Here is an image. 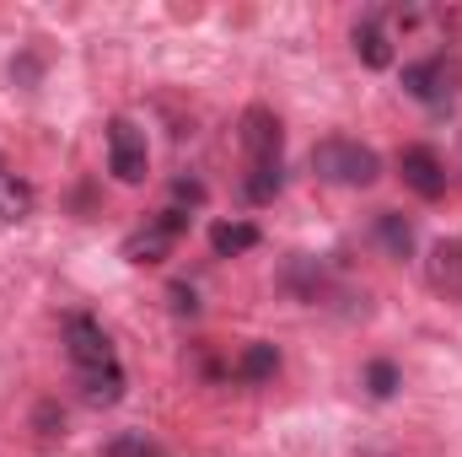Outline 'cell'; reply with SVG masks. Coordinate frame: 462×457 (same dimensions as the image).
Listing matches in <instances>:
<instances>
[{"label":"cell","instance_id":"1","mask_svg":"<svg viewBox=\"0 0 462 457\" xmlns=\"http://www.w3.org/2000/svg\"><path fill=\"white\" fill-rule=\"evenodd\" d=\"M65 360H70V377H76V387L92 409H114L124 398L129 377H124V360H118L114 340L97 318H87V312L65 318Z\"/></svg>","mask_w":462,"mask_h":457},{"label":"cell","instance_id":"2","mask_svg":"<svg viewBox=\"0 0 462 457\" xmlns=\"http://www.w3.org/2000/svg\"><path fill=\"white\" fill-rule=\"evenodd\" d=\"M312 173L334 189H371L382 178V156L365 145V140H349V135H323L312 145Z\"/></svg>","mask_w":462,"mask_h":457},{"label":"cell","instance_id":"3","mask_svg":"<svg viewBox=\"0 0 462 457\" xmlns=\"http://www.w3.org/2000/svg\"><path fill=\"white\" fill-rule=\"evenodd\" d=\"M103 145H108V173H114L118 183H145V173H151V140H145V129L134 124V118H108V129H103Z\"/></svg>","mask_w":462,"mask_h":457},{"label":"cell","instance_id":"4","mask_svg":"<svg viewBox=\"0 0 462 457\" xmlns=\"http://www.w3.org/2000/svg\"><path fill=\"white\" fill-rule=\"evenodd\" d=\"M189 231V210H178V205H167V210H156V216H145V227L129 231L124 237V258L129 264H162V258H172V247H178V237Z\"/></svg>","mask_w":462,"mask_h":457},{"label":"cell","instance_id":"5","mask_svg":"<svg viewBox=\"0 0 462 457\" xmlns=\"http://www.w3.org/2000/svg\"><path fill=\"white\" fill-rule=\"evenodd\" d=\"M236 145H242L247 167L285 162V156H280V151H285V124L269 114L263 103H253V108H242V118H236Z\"/></svg>","mask_w":462,"mask_h":457},{"label":"cell","instance_id":"6","mask_svg":"<svg viewBox=\"0 0 462 457\" xmlns=\"http://www.w3.org/2000/svg\"><path fill=\"white\" fill-rule=\"evenodd\" d=\"M398 178H403V189H409L414 200H425V205L447 200V183H452L447 162H441L430 145H403V151H398Z\"/></svg>","mask_w":462,"mask_h":457},{"label":"cell","instance_id":"7","mask_svg":"<svg viewBox=\"0 0 462 457\" xmlns=\"http://www.w3.org/2000/svg\"><path fill=\"white\" fill-rule=\"evenodd\" d=\"M403 92H409L414 103H425V108H441V103H452V92H457V70L447 65V54L409 60V65H403Z\"/></svg>","mask_w":462,"mask_h":457},{"label":"cell","instance_id":"8","mask_svg":"<svg viewBox=\"0 0 462 457\" xmlns=\"http://www.w3.org/2000/svg\"><path fill=\"white\" fill-rule=\"evenodd\" d=\"M349 43H355V54H360V65H365V70H387V65L398 60V54H393V33H387V16H382V11H365V16L355 22Z\"/></svg>","mask_w":462,"mask_h":457},{"label":"cell","instance_id":"9","mask_svg":"<svg viewBox=\"0 0 462 457\" xmlns=\"http://www.w3.org/2000/svg\"><path fill=\"white\" fill-rule=\"evenodd\" d=\"M425 280H430L436 296L462 302V242L457 237H441V242L430 247V258H425Z\"/></svg>","mask_w":462,"mask_h":457},{"label":"cell","instance_id":"10","mask_svg":"<svg viewBox=\"0 0 462 457\" xmlns=\"http://www.w3.org/2000/svg\"><path fill=\"white\" fill-rule=\"evenodd\" d=\"M32 205H38V194H32V183L0 156V227H16V221H27L32 216Z\"/></svg>","mask_w":462,"mask_h":457},{"label":"cell","instance_id":"11","mask_svg":"<svg viewBox=\"0 0 462 457\" xmlns=\"http://www.w3.org/2000/svg\"><path fill=\"white\" fill-rule=\"evenodd\" d=\"M274 371H280V350H274L269 340L242 344V355L231 360V377H236V382H247V387H258V382H274Z\"/></svg>","mask_w":462,"mask_h":457},{"label":"cell","instance_id":"12","mask_svg":"<svg viewBox=\"0 0 462 457\" xmlns=\"http://www.w3.org/2000/svg\"><path fill=\"white\" fill-rule=\"evenodd\" d=\"M371 237L382 242L387 258H414V221L398 216V210H376L371 216Z\"/></svg>","mask_w":462,"mask_h":457},{"label":"cell","instance_id":"13","mask_svg":"<svg viewBox=\"0 0 462 457\" xmlns=\"http://www.w3.org/2000/svg\"><path fill=\"white\" fill-rule=\"evenodd\" d=\"M210 247H216L221 258H236V253L258 247V227H253V221H216V227H210Z\"/></svg>","mask_w":462,"mask_h":457},{"label":"cell","instance_id":"14","mask_svg":"<svg viewBox=\"0 0 462 457\" xmlns=\"http://www.w3.org/2000/svg\"><path fill=\"white\" fill-rule=\"evenodd\" d=\"M280 189H285V162L247 167V178H242V194H247L253 205H269V200H280Z\"/></svg>","mask_w":462,"mask_h":457},{"label":"cell","instance_id":"15","mask_svg":"<svg viewBox=\"0 0 462 457\" xmlns=\"http://www.w3.org/2000/svg\"><path fill=\"white\" fill-rule=\"evenodd\" d=\"M360 387H365L371 398H393V393L403 387V371H398V360H387V355L365 360V371H360Z\"/></svg>","mask_w":462,"mask_h":457},{"label":"cell","instance_id":"16","mask_svg":"<svg viewBox=\"0 0 462 457\" xmlns=\"http://www.w3.org/2000/svg\"><path fill=\"white\" fill-rule=\"evenodd\" d=\"M103 457H162V447H156L145 431H118L114 442L103 447Z\"/></svg>","mask_w":462,"mask_h":457},{"label":"cell","instance_id":"17","mask_svg":"<svg viewBox=\"0 0 462 457\" xmlns=\"http://www.w3.org/2000/svg\"><path fill=\"white\" fill-rule=\"evenodd\" d=\"M32 425H38L43 436H65V415H60L54 404H38V415H32Z\"/></svg>","mask_w":462,"mask_h":457},{"label":"cell","instance_id":"18","mask_svg":"<svg viewBox=\"0 0 462 457\" xmlns=\"http://www.w3.org/2000/svg\"><path fill=\"white\" fill-rule=\"evenodd\" d=\"M172 307H178V312H194L199 302H194V291H189V285H172Z\"/></svg>","mask_w":462,"mask_h":457}]
</instances>
